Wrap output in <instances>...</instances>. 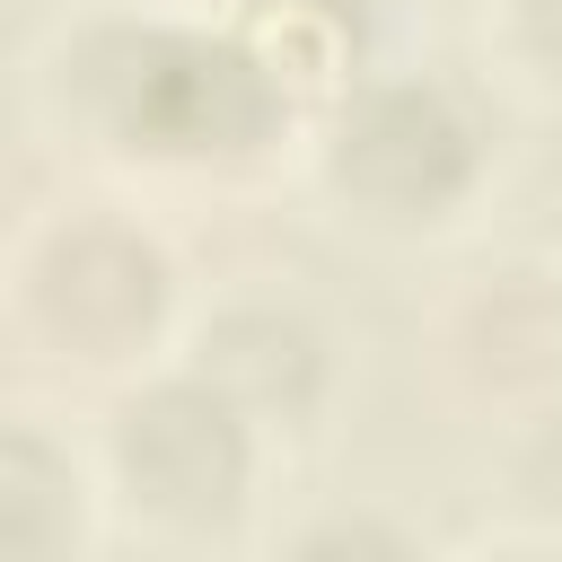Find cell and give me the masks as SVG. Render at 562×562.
I'll use <instances>...</instances> for the list:
<instances>
[{
  "instance_id": "1",
  "label": "cell",
  "mask_w": 562,
  "mask_h": 562,
  "mask_svg": "<svg viewBox=\"0 0 562 562\" xmlns=\"http://www.w3.org/2000/svg\"><path fill=\"white\" fill-rule=\"evenodd\" d=\"M79 88L114 132V149H149V158H246L290 105L281 70L255 44L211 26H167V18L88 35Z\"/></svg>"
},
{
  "instance_id": "2",
  "label": "cell",
  "mask_w": 562,
  "mask_h": 562,
  "mask_svg": "<svg viewBox=\"0 0 562 562\" xmlns=\"http://www.w3.org/2000/svg\"><path fill=\"white\" fill-rule=\"evenodd\" d=\"M474 176H483V123L439 79L360 88V105L334 132V184L386 220H439Z\"/></svg>"
},
{
  "instance_id": "3",
  "label": "cell",
  "mask_w": 562,
  "mask_h": 562,
  "mask_svg": "<svg viewBox=\"0 0 562 562\" xmlns=\"http://www.w3.org/2000/svg\"><path fill=\"white\" fill-rule=\"evenodd\" d=\"M123 483L132 501L167 509V518H220L246 501V404L211 378H184V386H158L123 413Z\"/></svg>"
},
{
  "instance_id": "4",
  "label": "cell",
  "mask_w": 562,
  "mask_h": 562,
  "mask_svg": "<svg viewBox=\"0 0 562 562\" xmlns=\"http://www.w3.org/2000/svg\"><path fill=\"white\" fill-rule=\"evenodd\" d=\"M518 18H527V44L544 61H562V0H518Z\"/></svg>"
}]
</instances>
